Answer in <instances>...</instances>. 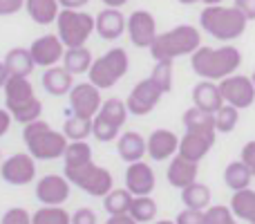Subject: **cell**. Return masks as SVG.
<instances>
[{
    "mask_svg": "<svg viewBox=\"0 0 255 224\" xmlns=\"http://www.w3.org/2000/svg\"><path fill=\"white\" fill-rule=\"evenodd\" d=\"M253 180V173L247 164L240 159V162H231L229 166L224 168V184L229 186L231 191H242L249 189Z\"/></svg>",
    "mask_w": 255,
    "mask_h": 224,
    "instance_id": "f1b7e54d",
    "label": "cell"
},
{
    "mask_svg": "<svg viewBox=\"0 0 255 224\" xmlns=\"http://www.w3.org/2000/svg\"><path fill=\"white\" fill-rule=\"evenodd\" d=\"M240 159H242L244 164H247L249 168H251L253 177H255V139L249 141V144H244L242 153H240Z\"/></svg>",
    "mask_w": 255,
    "mask_h": 224,
    "instance_id": "bcb514c9",
    "label": "cell"
},
{
    "mask_svg": "<svg viewBox=\"0 0 255 224\" xmlns=\"http://www.w3.org/2000/svg\"><path fill=\"white\" fill-rule=\"evenodd\" d=\"M0 224H34V222H31V216L27 213V209L13 207V209H9V211L2 213Z\"/></svg>",
    "mask_w": 255,
    "mask_h": 224,
    "instance_id": "b9f144b4",
    "label": "cell"
},
{
    "mask_svg": "<svg viewBox=\"0 0 255 224\" xmlns=\"http://www.w3.org/2000/svg\"><path fill=\"white\" fill-rule=\"evenodd\" d=\"M181 202L188 209H208L211 207V189L206 184H199V182H193L186 189H181Z\"/></svg>",
    "mask_w": 255,
    "mask_h": 224,
    "instance_id": "f546056e",
    "label": "cell"
},
{
    "mask_svg": "<svg viewBox=\"0 0 255 224\" xmlns=\"http://www.w3.org/2000/svg\"><path fill=\"white\" fill-rule=\"evenodd\" d=\"M251 79H253V83H255V72H253V74H251Z\"/></svg>",
    "mask_w": 255,
    "mask_h": 224,
    "instance_id": "6f0895ef",
    "label": "cell"
},
{
    "mask_svg": "<svg viewBox=\"0 0 255 224\" xmlns=\"http://www.w3.org/2000/svg\"><path fill=\"white\" fill-rule=\"evenodd\" d=\"M206 224H238V218L231 211V207H208L206 211Z\"/></svg>",
    "mask_w": 255,
    "mask_h": 224,
    "instance_id": "60d3db41",
    "label": "cell"
},
{
    "mask_svg": "<svg viewBox=\"0 0 255 224\" xmlns=\"http://www.w3.org/2000/svg\"><path fill=\"white\" fill-rule=\"evenodd\" d=\"M238 121H240V108L231 106V103H224V106L215 112V128H217V132L229 135V132L235 130Z\"/></svg>",
    "mask_w": 255,
    "mask_h": 224,
    "instance_id": "74e56055",
    "label": "cell"
},
{
    "mask_svg": "<svg viewBox=\"0 0 255 224\" xmlns=\"http://www.w3.org/2000/svg\"><path fill=\"white\" fill-rule=\"evenodd\" d=\"M72 224H97V213H94L92 209L83 207L72 216Z\"/></svg>",
    "mask_w": 255,
    "mask_h": 224,
    "instance_id": "f6af8a7d",
    "label": "cell"
},
{
    "mask_svg": "<svg viewBox=\"0 0 255 224\" xmlns=\"http://www.w3.org/2000/svg\"><path fill=\"white\" fill-rule=\"evenodd\" d=\"M63 132L70 141H88V137H92V119L72 114L70 119H65Z\"/></svg>",
    "mask_w": 255,
    "mask_h": 224,
    "instance_id": "d6a6232c",
    "label": "cell"
},
{
    "mask_svg": "<svg viewBox=\"0 0 255 224\" xmlns=\"http://www.w3.org/2000/svg\"><path fill=\"white\" fill-rule=\"evenodd\" d=\"M65 177L81 191H85L92 198H106L112 189H115V180L112 173L103 166H97L94 162H88L83 166L76 168H65Z\"/></svg>",
    "mask_w": 255,
    "mask_h": 224,
    "instance_id": "52a82bcc",
    "label": "cell"
},
{
    "mask_svg": "<svg viewBox=\"0 0 255 224\" xmlns=\"http://www.w3.org/2000/svg\"><path fill=\"white\" fill-rule=\"evenodd\" d=\"M7 79H9L7 65H4V61H0V88H4V83H7Z\"/></svg>",
    "mask_w": 255,
    "mask_h": 224,
    "instance_id": "816d5d0a",
    "label": "cell"
},
{
    "mask_svg": "<svg viewBox=\"0 0 255 224\" xmlns=\"http://www.w3.org/2000/svg\"><path fill=\"white\" fill-rule=\"evenodd\" d=\"M4 65H7L9 76H29L36 70L34 56H31L29 47H13L4 54Z\"/></svg>",
    "mask_w": 255,
    "mask_h": 224,
    "instance_id": "cb8c5ba5",
    "label": "cell"
},
{
    "mask_svg": "<svg viewBox=\"0 0 255 224\" xmlns=\"http://www.w3.org/2000/svg\"><path fill=\"white\" fill-rule=\"evenodd\" d=\"M0 177L9 186H27L36 177V162L34 155L16 153L0 164Z\"/></svg>",
    "mask_w": 255,
    "mask_h": 224,
    "instance_id": "30bf717a",
    "label": "cell"
},
{
    "mask_svg": "<svg viewBox=\"0 0 255 224\" xmlns=\"http://www.w3.org/2000/svg\"><path fill=\"white\" fill-rule=\"evenodd\" d=\"M40 83H43L45 92L52 94V97H65V94H70L72 88H74V74L67 72L65 67L54 65L43 72Z\"/></svg>",
    "mask_w": 255,
    "mask_h": 224,
    "instance_id": "603a6c76",
    "label": "cell"
},
{
    "mask_svg": "<svg viewBox=\"0 0 255 224\" xmlns=\"http://www.w3.org/2000/svg\"><path fill=\"white\" fill-rule=\"evenodd\" d=\"M197 175H199L197 162H190V159L181 157L179 153L170 159V166H168V171H166L168 184L179 191L186 189L188 184H193V182H197Z\"/></svg>",
    "mask_w": 255,
    "mask_h": 224,
    "instance_id": "d6986e66",
    "label": "cell"
},
{
    "mask_svg": "<svg viewBox=\"0 0 255 224\" xmlns=\"http://www.w3.org/2000/svg\"><path fill=\"white\" fill-rule=\"evenodd\" d=\"M103 4H106V7H117V9H121L124 7V4L128 2V0H101Z\"/></svg>",
    "mask_w": 255,
    "mask_h": 224,
    "instance_id": "f5cc1de1",
    "label": "cell"
},
{
    "mask_svg": "<svg viewBox=\"0 0 255 224\" xmlns=\"http://www.w3.org/2000/svg\"><path fill=\"white\" fill-rule=\"evenodd\" d=\"M150 79L163 90V94H168L172 90V79H175V65H172L170 58H163V61H157V65L152 67V74Z\"/></svg>",
    "mask_w": 255,
    "mask_h": 224,
    "instance_id": "8d00e7d4",
    "label": "cell"
},
{
    "mask_svg": "<svg viewBox=\"0 0 255 224\" xmlns=\"http://www.w3.org/2000/svg\"><path fill=\"white\" fill-rule=\"evenodd\" d=\"M220 92L224 97L226 103L240 108V110H247V108L253 106L255 101V83L251 76L244 74H231L226 79H222L220 83Z\"/></svg>",
    "mask_w": 255,
    "mask_h": 224,
    "instance_id": "ba28073f",
    "label": "cell"
},
{
    "mask_svg": "<svg viewBox=\"0 0 255 224\" xmlns=\"http://www.w3.org/2000/svg\"><path fill=\"white\" fill-rule=\"evenodd\" d=\"M204 2H206V4H222L224 0H204Z\"/></svg>",
    "mask_w": 255,
    "mask_h": 224,
    "instance_id": "11a10c76",
    "label": "cell"
},
{
    "mask_svg": "<svg viewBox=\"0 0 255 224\" xmlns=\"http://www.w3.org/2000/svg\"><path fill=\"white\" fill-rule=\"evenodd\" d=\"M231 211L235 213L238 220L255 224V191L251 189L235 191L233 198H231Z\"/></svg>",
    "mask_w": 255,
    "mask_h": 224,
    "instance_id": "83f0119b",
    "label": "cell"
},
{
    "mask_svg": "<svg viewBox=\"0 0 255 224\" xmlns=\"http://www.w3.org/2000/svg\"><path fill=\"white\" fill-rule=\"evenodd\" d=\"M119 130H121V126L112 123L110 119H106L101 112L94 114V119H92V137L97 141H101V144L115 141L117 137H119Z\"/></svg>",
    "mask_w": 255,
    "mask_h": 224,
    "instance_id": "e575fe53",
    "label": "cell"
},
{
    "mask_svg": "<svg viewBox=\"0 0 255 224\" xmlns=\"http://www.w3.org/2000/svg\"><path fill=\"white\" fill-rule=\"evenodd\" d=\"M72 182L65 175H45L36 184V200L43 207H63L70 200Z\"/></svg>",
    "mask_w": 255,
    "mask_h": 224,
    "instance_id": "7c38bea8",
    "label": "cell"
},
{
    "mask_svg": "<svg viewBox=\"0 0 255 224\" xmlns=\"http://www.w3.org/2000/svg\"><path fill=\"white\" fill-rule=\"evenodd\" d=\"M63 9H81L90 2V0H58Z\"/></svg>",
    "mask_w": 255,
    "mask_h": 224,
    "instance_id": "f907efd6",
    "label": "cell"
},
{
    "mask_svg": "<svg viewBox=\"0 0 255 224\" xmlns=\"http://www.w3.org/2000/svg\"><path fill=\"white\" fill-rule=\"evenodd\" d=\"M132 200L134 195L128 189H112L110 193L103 198V209H106L110 216H121V213H130Z\"/></svg>",
    "mask_w": 255,
    "mask_h": 224,
    "instance_id": "4dcf8cb0",
    "label": "cell"
},
{
    "mask_svg": "<svg viewBox=\"0 0 255 224\" xmlns=\"http://www.w3.org/2000/svg\"><path fill=\"white\" fill-rule=\"evenodd\" d=\"M0 164H2V153H0Z\"/></svg>",
    "mask_w": 255,
    "mask_h": 224,
    "instance_id": "680465c9",
    "label": "cell"
},
{
    "mask_svg": "<svg viewBox=\"0 0 255 224\" xmlns=\"http://www.w3.org/2000/svg\"><path fill=\"white\" fill-rule=\"evenodd\" d=\"M181 4H197V2H204V0H177Z\"/></svg>",
    "mask_w": 255,
    "mask_h": 224,
    "instance_id": "db71d44e",
    "label": "cell"
},
{
    "mask_svg": "<svg viewBox=\"0 0 255 224\" xmlns=\"http://www.w3.org/2000/svg\"><path fill=\"white\" fill-rule=\"evenodd\" d=\"M22 141L27 144L29 155H34V159H40V162H54V159L63 157L67 144H70L65 132L54 130L45 119L25 123L22 126Z\"/></svg>",
    "mask_w": 255,
    "mask_h": 224,
    "instance_id": "7a4b0ae2",
    "label": "cell"
},
{
    "mask_svg": "<svg viewBox=\"0 0 255 224\" xmlns=\"http://www.w3.org/2000/svg\"><path fill=\"white\" fill-rule=\"evenodd\" d=\"M63 159H65V168L83 166V164L92 162V146L88 141H70Z\"/></svg>",
    "mask_w": 255,
    "mask_h": 224,
    "instance_id": "1f68e13d",
    "label": "cell"
},
{
    "mask_svg": "<svg viewBox=\"0 0 255 224\" xmlns=\"http://www.w3.org/2000/svg\"><path fill=\"white\" fill-rule=\"evenodd\" d=\"M99 112H101L106 119H110L112 123L121 126V128H124V123L128 121V114H130V110H128V106H126V101H121V99H117V97L106 99Z\"/></svg>",
    "mask_w": 255,
    "mask_h": 224,
    "instance_id": "f35d334b",
    "label": "cell"
},
{
    "mask_svg": "<svg viewBox=\"0 0 255 224\" xmlns=\"http://www.w3.org/2000/svg\"><path fill=\"white\" fill-rule=\"evenodd\" d=\"M117 150H119V157L124 159L126 164L141 162V159L148 155V139L136 130H128L124 135H119Z\"/></svg>",
    "mask_w": 255,
    "mask_h": 224,
    "instance_id": "44dd1931",
    "label": "cell"
},
{
    "mask_svg": "<svg viewBox=\"0 0 255 224\" xmlns=\"http://www.w3.org/2000/svg\"><path fill=\"white\" fill-rule=\"evenodd\" d=\"M94 63V56L88 47H67L65 49V56H63V67L67 72H72L74 76L79 74H88L90 67Z\"/></svg>",
    "mask_w": 255,
    "mask_h": 224,
    "instance_id": "4316f807",
    "label": "cell"
},
{
    "mask_svg": "<svg viewBox=\"0 0 255 224\" xmlns=\"http://www.w3.org/2000/svg\"><path fill=\"white\" fill-rule=\"evenodd\" d=\"M130 216L139 224L152 222L154 218H157V202H154L150 195H134L132 207H130Z\"/></svg>",
    "mask_w": 255,
    "mask_h": 224,
    "instance_id": "836d02e7",
    "label": "cell"
},
{
    "mask_svg": "<svg viewBox=\"0 0 255 224\" xmlns=\"http://www.w3.org/2000/svg\"><path fill=\"white\" fill-rule=\"evenodd\" d=\"M215 146V135H202V132H186L179 139V155L190 162H202L208 150Z\"/></svg>",
    "mask_w": 255,
    "mask_h": 224,
    "instance_id": "ffe728a7",
    "label": "cell"
},
{
    "mask_svg": "<svg viewBox=\"0 0 255 224\" xmlns=\"http://www.w3.org/2000/svg\"><path fill=\"white\" fill-rule=\"evenodd\" d=\"M177 224H206V213L202 209H188L186 207L184 211L177 216Z\"/></svg>",
    "mask_w": 255,
    "mask_h": 224,
    "instance_id": "7bdbcfd3",
    "label": "cell"
},
{
    "mask_svg": "<svg viewBox=\"0 0 255 224\" xmlns=\"http://www.w3.org/2000/svg\"><path fill=\"white\" fill-rule=\"evenodd\" d=\"M65 43L61 40L58 34H45V36H38L34 43L29 45V52L34 56V63L40 67H54L58 61H63L65 56Z\"/></svg>",
    "mask_w": 255,
    "mask_h": 224,
    "instance_id": "4fadbf2b",
    "label": "cell"
},
{
    "mask_svg": "<svg viewBox=\"0 0 255 224\" xmlns=\"http://www.w3.org/2000/svg\"><path fill=\"white\" fill-rule=\"evenodd\" d=\"M92 31H97V16L79 9H61L56 18V34L65 47H83Z\"/></svg>",
    "mask_w": 255,
    "mask_h": 224,
    "instance_id": "5b68a950",
    "label": "cell"
},
{
    "mask_svg": "<svg viewBox=\"0 0 255 224\" xmlns=\"http://www.w3.org/2000/svg\"><path fill=\"white\" fill-rule=\"evenodd\" d=\"M161 97H163V90L148 76V79L139 81V83L130 90V94H128V99H126V106H128V110H130V114L143 117V114L152 112L154 108H157Z\"/></svg>",
    "mask_w": 255,
    "mask_h": 224,
    "instance_id": "9c48e42d",
    "label": "cell"
},
{
    "mask_svg": "<svg viewBox=\"0 0 255 224\" xmlns=\"http://www.w3.org/2000/svg\"><path fill=\"white\" fill-rule=\"evenodd\" d=\"M235 7L247 16V20H255V0H235Z\"/></svg>",
    "mask_w": 255,
    "mask_h": 224,
    "instance_id": "7dc6e473",
    "label": "cell"
},
{
    "mask_svg": "<svg viewBox=\"0 0 255 224\" xmlns=\"http://www.w3.org/2000/svg\"><path fill=\"white\" fill-rule=\"evenodd\" d=\"M128 31V18L117 7H106L97 16V34L103 40H117Z\"/></svg>",
    "mask_w": 255,
    "mask_h": 224,
    "instance_id": "ac0fdd59",
    "label": "cell"
},
{
    "mask_svg": "<svg viewBox=\"0 0 255 224\" xmlns=\"http://www.w3.org/2000/svg\"><path fill=\"white\" fill-rule=\"evenodd\" d=\"M128 36L134 47H150L157 38V20L150 11L136 9L128 16Z\"/></svg>",
    "mask_w": 255,
    "mask_h": 224,
    "instance_id": "5bb4252c",
    "label": "cell"
},
{
    "mask_svg": "<svg viewBox=\"0 0 255 224\" xmlns=\"http://www.w3.org/2000/svg\"><path fill=\"white\" fill-rule=\"evenodd\" d=\"M224 103L226 101L220 92V85L213 83V81L202 79V83H197L193 88V106H197L199 110L215 114Z\"/></svg>",
    "mask_w": 255,
    "mask_h": 224,
    "instance_id": "7402d4cb",
    "label": "cell"
},
{
    "mask_svg": "<svg viewBox=\"0 0 255 224\" xmlns=\"http://www.w3.org/2000/svg\"><path fill=\"white\" fill-rule=\"evenodd\" d=\"M34 224H72V216L63 207H43L31 216Z\"/></svg>",
    "mask_w": 255,
    "mask_h": 224,
    "instance_id": "d590c367",
    "label": "cell"
},
{
    "mask_svg": "<svg viewBox=\"0 0 255 224\" xmlns=\"http://www.w3.org/2000/svg\"><path fill=\"white\" fill-rule=\"evenodd\" d=\"M70 97V110L76 117H85V119H94V114L101 110L103 99H101V90L94 83H76L72 88Z\"/></svg>",
    "mask_w": 255,
    "mask_h": 224,
    "instance_id": "8fae6325",
    "label": "cell"
},
{
    "mask_svg": "<svg viewBox=\"0 0 255 224\" xmlns=\"http://www.w3.org/2000/svg\"><path fill=\"white\" fill-rule=\"evenodd\" d=\"M181 123H184L186 132H202V135H217L215 128V114L199 110L197 106L188 108L181 114Z\"/></svg>",
    "mask_w": 255,
    "mask_h": 224,
    "instance_id": "d4e9b609",
    "label": "cell"
},
{
    "mask_svg": "<svg viewBox=\"0 0 255 224\" xmlns=\"http://www.w3.org/2000/svg\"><path fill=\"white\" fill-rule=\"evenodd\" d=\"M106 224H139L130 213H121V216H110Z\"/></svg>",
    "mask_w": 255,
    "mask_h": 224,
    "instance_id": "681fc988",
    "label": "cell"
},
{
    "mask_svg": "<svg viewBox=\"0 0 255 224\" xmlns=\"http://www.w3.org/2000/svg\"><path fill=\"white\" fill-rule=\"evenodd\" d=\"M2 90H4V108L9 112H16L18 108L27 106L36 97L29 76H9Z\"/></svg>",
    "mask_w": 255,
    "mask_h": 224,
    "instance_id": "e0dca14e",
    "label": "cell"
},
{
    "mask_svg": "<svg viewBox=\"0 0 255 224\" xmlns=\"http://www.w3.org/2000/svg\"><path fill=\"white\" fill-rule=\"evenodd\" d=\"M13 121V114L7 108H0V137H4L9 132V126Z\"/></svg>",
    "mask_w": 255,
    "mask_h": 224,
    "instance_id": "c3c4849f",
    "label": "cell"
},
{
    "mask_svg": "<svg viewBox=\"0 0 255 224\" xmlns=\"http://www.w3.org/2000/svg\"><path fill=\"white\" fill-rule=\"evenodd\" d=\"M202 47V34H199L197 27L193 25H177L172 29L157 34L154 43L150 45V54H152L154 61H163V58H175L179 56H188L195 54Z\"/></svg>",
    "mask_w": 255,
    "mask_h": 224,
    "instance_id": "277c9868",
    "label": "cell"
},
{
    "mask_svg": "<svg viewBox=\"0 0 255 224\" xmlns=\"http://www.w3.org/2000/svg\"><path fill=\"white\" fill-rule=\"evenodd\" d=\"M25 9L36 25H52L56 22L63 7L58 0H27Z\"/></svg>",
    "mask_w": 255,
    "mask_h": 224,
    "instance_id": "484cf974",
    "label": "cell"
},
{
    "mask_svg": "<svg viewBox=\"0 0 255 224\" xmlns=\"http://www.w3.org/2000/svg\"><path fill=\"white\" fill-rule=\"evenodd\" d=\"M11 114H13V121L25 126V123H31V121H36V119H40V114H43V103L38 101V97H34L27 106L18 108V110Z\"/></svg>",
    "mask_w": 255,
    "mask_h": 224,
    "instance_id": "ab89813d",
    "label": "cell"
},
{
    "mask_svg": "<svg viewBox=\"0 0 255 224\" xmlns=\"http://www.w3.org/2000/svg\"><path fill=\"white\" fill-rule=\"evenodd\" d=\"M154 224H177V222H172V220H159V222H154Z\"/></svg>",
    "mask_w": 255,
    "mask_h": 224,
    "instance_id": "9f6ffc18",
    "label": "cell"
},
{
    "mask_svg": "<svg viewBox=\"0 0 255 224\" xmlns=\"http://www.w3.org/2000/svg\"><path fill=\"white\" fill-rule=\"evenodd\" d=\"M242 65V54L233 45L224 47H199L195 54H190V67L199 79L206 81H222L226 76L235 74Z\"/></svg>",
    "mask_w": 255,
    "mask_h": 224,
    "instance_id": "6da1fadb",
    "label": "cell"
},
{
    "mask_svg": "<svg viewBox=\"0 0 255 224\" xmlns=\"http://www.w3.org/2000/svg\"><path fill=\"white\" fill-rule=\"evenodd\" d=\"M128 67H130V58L124 47H112L110 52H106L103 56L94 58L92 67L88 72L90 83H94L99 90H108L121 81L128 74Z\"/></svg>",
    "mask_w": 255,
    "mask_h": 224,
    "instance_id": "8992f818",
    "label": "cell"
},
{
    "mask_svg": "<svg viewBox=\"0 0 255 224\" xmlns=\"http://www.w3.org/2000/svg\"><path fill=\"white\" fill-rule=\"evenodd\" d=\"M247 16L238 7H224V4H206L199 13V27L206 34H211L217 40H235L247 29Z\"/></svg>",
    "mask_w": 255,
    "mask_h": 224,
    "instance_id": "3957f363",
    "label": "cell"
},
{
    "mask_svg": "<svg viewBox=\"0 0 255 224\" xmlns=\"http://www.w3.org/2000/svg\"><path fill=\"white\" fill-rule=\"evenodd\" d=\"M179 153V137L172 130L157 128L148 137V157L154 162H166Z\"/></svg>",
    "mask_w": 255,
    "mask_h": 224,
    "instance_id": "9a60e30c",
    "label": "cell"
},
{
    "mask_svg": "<svg viewBox=\"0 0 255 224\" xmlns=\"http://www.w3.org/2000/svg\"><path fill=\"white\" fill-rule=\"evenodd\" d=\"M154 184H157L154 171L143 162V159H141V162H134V164H128L126 189L130 191L132 195H150L154 191Z\"/></svg>",
    "mask_w": 255,
    "mask_h": 224,
    "instance_id": "2e32d148",
    "label": "cell"
},
{
    "mask_svg": "<svg viewBox=\"0 0 255 224\" xmlns=\"http://www.w3.org/2000/svg\"><path fill=\"white\" fill-rule=\"evenodd\" d=\"M27 0H0V16H13L25 9Z\"/></svg>",
    "mask_w": 255,
    "mask_h": 224,
    "instance_id": "ee69618b",
    "label": "cell"
}]
</instances>
